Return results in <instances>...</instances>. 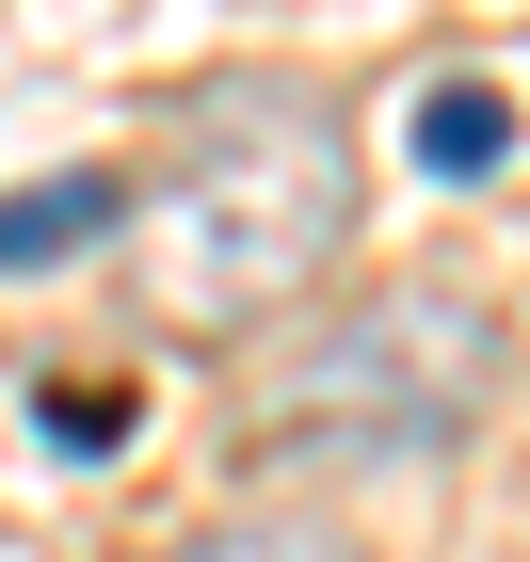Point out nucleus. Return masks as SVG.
Instances as JSON below:
<instances>
[{
	"label": "nucleus",
	"mask_w": 530,
	"mask_h": 562,
	"mask_svg": "<svg viewBox=\"0 0 530 562\" xmlns=\"http://www.w3.org/2000/svg\"><path fill=\"white\" fill-rule=\"evenodd\" d=\"M353 241V113L322 81H193L161 145V193H145V305L193 322V338H241L273 305H306Z\"/></svg>",
	"instance_id": "f257e3e1"
},
{
	"label": "nucleus",
	"mask_w": 530,
	"mask_h": 562,
	"mask_svg": "<svg viewBox=\"0 0 530 562\" xmlns=\"http://www.w3.org/2000/svg\"><path fill=\"white\" fill-rule=\"evenodd\" d=\"M498 305L483 290H370V305H338L322 322V353L290 370V386L258 402V450L273 467H353V450H450V434L498 402Z\"/></svg>",
	"instance_id": "f03ea898"
},
{
	"label": "nucleus",
	"mask_w": 530,
	"mask_h": 562,
	"mask_svg": "<svg viewBox=\"0 0 530 562\" xmlns=\"http://www.w3.org/2000/svg\"><path fill=\"white\" fill-rule=\"evenodd\" d=\"M113 225H129V177H113V161L16 177V193H0V273H65V258H97Z\"/></svg>",
	"instance_id": "7ed1b4c3"
},
{
	"label": "nucleus",
	"mask_w": 530,
	"mask_h": 562,
	"mask_svg": "<svg viewBox=\"0 0 530 562\" xmlns=\"http://www.w3.org/2000/svg\"><path fill=\"white\" fill-rule=\"evenodd\" d=\"M498 161H515V97L498 81H418V177L466 193V177H498Z\"/></svg>",
	"instance_id": "20e7f679"
},
{
	"label": "nucleus",
	"mask_w": 530,
	"mask_h": 562,
	"mask_svg": "<svg viewBox=\"0 0 530 562\" xmlns=\"http://www.w3.org/2000/svg\"><path fill=\"white\" fill-rule=\"evenodd\" d=\"M48 450H129V386H33Z\"/></svg>",
	"instance_id": "39448f33"
},
{
	"label": "nucleus",
	"mask_w": 530,
	"mask_h": 562,
	"mask_svg": "<svg viewBox=\"0 0 530 562\" xmlns=\"http://www.w3.org/2000/svg\"><path fill=\"white\" fill-rule=\"evenodd\" d=\"M177 562H353L338 530H210V547H177Z\"/></svg>",
	"instance_id": "423d86ee"
}]
</instances>
